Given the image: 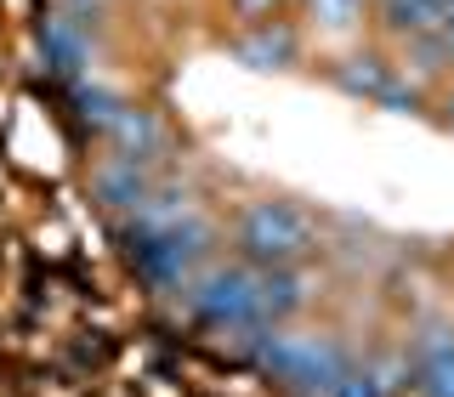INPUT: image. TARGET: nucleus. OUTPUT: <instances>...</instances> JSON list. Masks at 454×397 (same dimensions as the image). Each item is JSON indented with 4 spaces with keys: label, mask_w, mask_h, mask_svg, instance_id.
<instances>
[{
    "label": "nucleus",
    "mask_w": 454,
    "mask_h": 397,
    "mask_svg": "<svg viewBox=\"0 0 454 397\" xmlns=\"http://www.w3.org/2000/svg\"><path fill=\"white\" fill-rule=\"evenodd\" d=\"M403 63L415 68V74H443V68H454V51L437 40V28H426V35H409Z\"/></svg>",
    "instance_id": "14"
},
{
    "label": "nucleus",
    "mask_w": 454,
    "mask_h": 397,
    "mask_svg": "<svg viewBox=\"0 0 454 397\" xmlns=\"http://www.w3.org/2000/svg\"><path fill=\"white\" fill-rule=\"evenodd\" d=\"M454 6V0H380V18H387L392 35H426V28H437V18Z\"/></svg>",
    "instance_id": "13"
},
{
    "label": "nucleus",
    "mask_w": 454,
    "mask_h": 397,
    "mask_svg": "<svg viewBox=\"0 0 454 397\" xmlns=\"http://www.w3.org/2000/svg\"><path fill=\"white\" fill-rule=\"evenodd\" d=\"M239 250L250 267H295L318 250V233H312L307 210L284 205V198H255L239 216Z\"/></svg>",
    "instance_id": "3"
},
{
    "label": "nucleus",
    "mask_w": 454,
    "mask_h": 397,
    "mask_svg": "<svg viewBox=\"0 0 454 397\" xmlns=\"http://www.w3.org/2000/svg\"><path fill=\"white\" fill-rule=\"evenodd\" d=\"M307 12H312V23H318V28L347 35V28L364 18V0H307Z\"/></svg>",
    "instance_id": "15"
},
{
    "label": "nucleus",
    "mask_w": 454,
    "mask_h": 397,
    "mask_svg": "<svg viewBox=\"0 0 454 397\" xmlns=\"http://www.w3.org/2000/svg\"><path fill=\"white\" fill-rule=\"evenodd\" d=\"M250 358L290 386L295 397H330V386L352 369V352L335 335H284V330H255Z\"/></svg>",
    "instance_id": "2"
},
{
    "label": "nucleus",
    "mask_w": 454,
    "mask_h": 397,
    "mask_svg": "<svg viewBox=\"0 0 454 397\" xmlns=\"http://www.w3.org/2000/svg\"><path fill=\"white\" fill-rule=\"evenodd\" d=\"M91 23H97V12H85V6H68V12H51L46 23H40V46H46V68L51 74H63L68 85L74 80H91Z\"/></svg>",
    "instance_id": "6"
},
{
    "label": "nucleus",
    "mask_w": 454,
    "mask_h": 397,
    "mask_svg": "<svg viewBox=\"0 0 454 397\" xmlns=\"http://www.w3.org/2000/svg\"><path fill=\"white\" fill-rule=\"evenodd\" d=\"M188 312L205 330L222 335H255V267H210V273L188 278Z\"/></svg>",
    "instance_id": "4"
},
{
    "label": "nucleus",
    "mask_w": 454,
    "mask_h": 397,
    "mask_svg": "<svg viewBox=\"0 0 454 397\" xmlns=\"http://www.w3.org/2000/svg\"><path fill=\"white\" fill-rule=\"evenodd\" d=\"M307 307V284L295 267H255V318L262 330H278Z\"/></svg>",
    "instance_id": "8"
},
{
    "label": "nucleus",
    "mask_w": 454,
    "mask_h": 397,
    "mask_svg": "<svg viewBox=\"0 0 454 397\" xmlns=\"http://www.w3.org/2000/svg\"><path fill=\"white\" fill-rule=\"evenodd\" d=\"M68 6H85V12H97V6H103V0H68Z\"/></svg>",
    "instance_id": "18"
},
{
    "label": "nucleus",
    "mask_w": 454,
    "mask_h": 397,
    "mask_svg": "<svg viewBox=\"0 0 454 397\" xmlns=\"http://www.w3.org/2000/svg\"><path fill=\"white\" fill-rule=\"evenodd\" d=\"M335 85L347 97H364V103H380V108H415L420 103V85L409 80V68H397L375 51L335 63Z\"/></svg>",
    "instance_id": "5"
},
{
    "label": "nucleus",
    "mask_w": 454,
    "mask_h": 397,
    "mask_svg": "<svg viewBox=\"0 0 454 397\" xmlns=\"http://www.w3.org/2000/svg\"><path fill=\"white\" fill-rule=\"evenodd\" d=\"M443 120L454 125V85H449V91H443Z\"/></svg>",
    "instance_id": "17"
},
{
    "label": "nucleus",
    "mask_w": 454,
    "mask_h": 397,
    "mask_svg": "<svg viewBox=\"0 0 454 397\" xmlns=\"http://www.w3.org/2000/svg\"><path fill=\"white\" fill-rule=\"evenodd\" d=\"M233 12H239L245 23H267V18L278 12V0H233Z\"/></svg>",
    "instance_id": "16"
},
{
    "label": "nucleus",
    "mask_w": 454,
    "mask_h": 397,
    "mask_svg": "<svg viewBox=\"0 0 454 397\" xmlns=\"http://www.w3.org/2000/svg\"><path fill=\"white\" fill-rule=\"evenodd\" d=\"M108 153H120V160H137V165H148L153 153L165 148V125L153 120L148 108H137V103H125L120 108V120L108 125Z\"/></svg>",
    "instance_id": "10"
},
{
    "label": "nucleus",
    "mask_w": 454,
    "mask_h": 397,
    "mask_svg": "<svg viewBox=\"0 0 454 397\" xmlns=\"http://www.w3.org/2000/svg\"><path fill=\"white\" fill-rule=\"evenodd\" d=\"M233 57H239L245 68H290V63H295V35H290L278 18L250 23L245 35L233 40Z\"/></svg>",
    "instance_id": "11"
},
{
    "label": "nucleus",
    "mask_w": 454,
    "mask_h": 397,
    "mask_svg": "<svg viewBox=\"0 0 454 397\" xmlns=\"http://www.w3.org/2000/svg\"><path fill=\"white\" fill-rule=\"evenodd\" d=\"M409 386L420 397H454V330H426L409 352Z\"/></svg>",
    "instance_id": "7"
},
{
    "label": "nucleus",
    "mask_w": 454,
    "mask_h": 397,
    "mask_svg": "<svg viewBox=\"0 0 454 397\" xmlns=\"http://www.w3.org/2000/svg\"><path fill=\"white\" fill-rule=\"evenodd\" d=\"M216 245V227H210L199 210L176 222H125V250H131V267L148 290H188V278L199 273V261Z\"/></svg>",
    "instance_id": "1"
},
{
    "label": "nucleus",
    "mask_w": 454,
    "mask_h": 397,
    "mask_svg": "<svg viewBox=\"0 0 454 397\" xmlns=\"http://www.w3.org/2000/svg\"><path fill=\"white\" fill-rule=\"evenodd\" d=\"M68 103H74V120L85 125V131L108 136V125L120 120V108H125V97L108 91V85H97V80H74L68 85Z\"/></svg>",
    "instance_id": "12"
},
{
    "label": "nucleus",
    "mask_w": 454,
    "mask_h": 397,
    "mask_svg": "<svg viewBox=\"0 0 454 397\" xmlns=\"http://www.w3.org/2000/svg\"><path fill=\"white\" fill-rule=\"evenodd\" d=\"M91 188H97V198H103L108 210H125V216H137V210L148 205V193H153V176H148V165H137V160H120V153H108V160L97 165Z\"/></svg>",
    "instance_id": "9"
}]
</instances>
